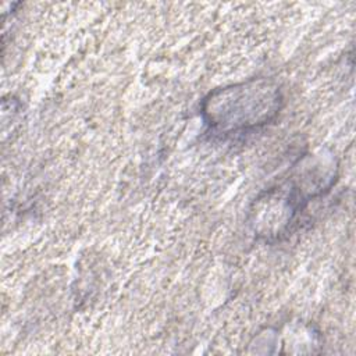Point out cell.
Wrapping results in <instances>:
<instances>
[{"label":"cell","instance_id":"obj_2","mask_svg":"<svg viewBox=\"0 0 356 356\" xmlns=\"http://www.w3.org/2000/svg\"><path fill=\"white\" fill-rule=\"evenodd\" d=\"M307 203L286 178L256 196L249 209V225L256 238L267 243L281 241L289 235Z\"/></svg>","mask_w":356,"mask_h":356},{"label":"cell","instance_id":"obj_1","mask_svg":"<svg viewBox=\"0 0 356 356\" xmlns=\"http://www.w3.org/2000/svg\"><path fill=\"white\" fill-rule=\"evenodd\" d=\"M284 93L273 78H250L209 92L200 114L209 132L221 138L250 134L278 117Z\"/></svg>","mask_w":356,"mask_h":356}]
</instances>
